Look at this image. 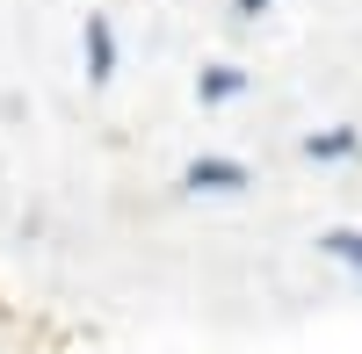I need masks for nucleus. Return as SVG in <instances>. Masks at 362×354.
Here are the masks:
<instances>
[{"label":"nucleus","mask_w":362,"mask_h":354,"mask_svg":"<svg viewBox=\"0 0 362 354\" xmlns=\"http://www.w3.org/2000/svg\"><path fill=\"white\" fill-rule=\"evenodd\" d=\"M181 181H189L196 195H239L254 173L239 166V159H189V173H181Z\"/></svg>","instance_id":"obj_1"},{"label":"nucleus","mask_w":362,"mask_h":354,"mask_svg":"<svg viewBox=\"0 0 362 354\" xmlns=\"http://www.w3.org/2000/svg\"><path fill=\"white\" fill-rule=\"evenodd\" d=\"M116 73V29L109 15H87V80H109Z\"/></svg>","instance_id":"obj_2"},{"label":"nucleus","mask_w":362,"mask_h":354,"mask_svg":"<svg viewBox=\"0 0 362 354\" xmlns=\"http://www.w3.org/2000/svg\"><path fill=\"white\" fill-rule=\"evenodd\" d=\"M319 253L341 260V268L355 275V289H362V231H319Z\"/></svg>","instance_id":"obj_3"},{"label":"nucleus","mask_w":362,"mask_h":354,"mask_svg":"<svg viewBox=\"0 0 362 354\" xmlns=\"http://www.w3.org/2000/svg\"><path fill=\"white\" fill-rule=\"evenodd\" d=\"M239 87H247V73H239V66H210V73L196 80V94H203V102H232Z\"/></svg>","instance_id":"obj_4"},{"label":"nucleus","mask_w":362,"mask_h":354,"mask_svg":"<svg viewBox=\"0 0 362 354\" xmlns=\"http://www.w3.org/2000/svg\"><path fill=\"white\" fill-rule=\"evenodd\" d=\"M355 145H362V138H355V130L341 123V130H326V138L312 130V138H305V152H312V159H348V152H355Z\"/></svg>","instance_id":"obj_5"},{"label":"nucleus","mask_w":362,"mask_h":354,"mask_svg":"<svg viewBox=\"0 0 362 354\" xmlns=\"http://www.w3.org/2000/svg\"><path fill=\"white\" fill-rule=\"evenodd\" d=\"M261 8H268V0H239V15H247V22H254V15H261Z\"/></svg>","instance_id":"obj_6"}]
</instances>
